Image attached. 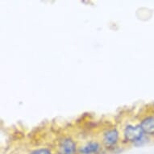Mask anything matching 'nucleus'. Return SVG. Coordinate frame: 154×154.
Wrapping results in <instances>:
<instances>
[{"label":"nucleus","instance_id":"6","mask_svg":"<svg viewBox=\"0 0 154 154\" xmlns=\"http://www.w3.org/2000/svg\"><path fill=\"white\" fill-rule=\"evenodd\" d=\"M30 154H52L50 149L47 148H42V149H38L31 152Z\"/></svg>","mask_w":154,"mask_h":154},{"label":"nucleus","instance_id":"3","mask_svg":"<svg viewBox=\"0 0 154 154\" xmlns=\"http://www.w3.org/2000/svg\"><path fill=\"white\" fill-rule=\"evenodd\" d=\"M139 126L145 135L154 136V115L147 116L142 119Z\"/></svg>","mask_w":154,"mask_h":154},{"label":"nucleus","instance_id":"4","mask_svg":"<svg viewBox=\"0 0 154 154\" xmlns=\"http://www.w3.org/2000/svg\"><path fill=\"white\" fill-rule=\"evenodd\" d=\"M119 140V132L116 129H111L103 134V141L106 146H113L116 144Z\"/></svg>","mask_w":154,"mask_h":154},{"label":"nucleus","instance_id":"1","mask_svg":"<svg viewBox=\"0 0 154 154\" xmlns=\"http://www.w3.org/2000/svg\"><path fill=\"white\" fill-rule=\"evenodd\" d=\"M144 131H142L140 126H131L128 125L124 130V137L127 140L131 142H140L144 138Z\"/></svg>","mask_w":154,"mask_h":154},{"label":"nucleus","instance_id":"5","mask_svg":"<svg viewBox=\"0 0 154 154\" xmlns=\"http://www.w3.org/2000/svg\"><path fill=\"white\" fill-rule=\"evenodd\" d=\"M99 149H100V145L98 142L91 141L83 147H82L79 152L83 154H92L97 153L99 151Z\"/></svg>","mask_w":154,"mask_h":154},{"label":"nucleus","instance_id":"2","mask_svg":"<svg viewBox=\"0 0 154 154\" xmlns=\"http://www.w3.org/2000/svg\"><path fill=\"white\" fill-rule=\"evenodd\" d=\"M77 144L71 138H64L58 145V154H75Z\"/></svg>","mask_w":154,"mask_h":154}]
</instances>
